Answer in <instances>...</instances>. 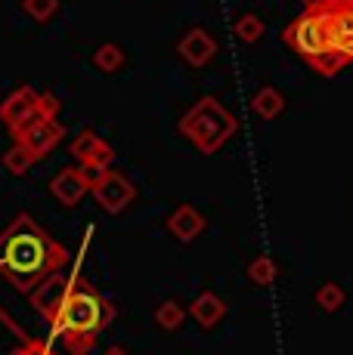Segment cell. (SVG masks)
I'll return each instance as SVG.
<instances>
[{"instance_id":"obj_1","label":"cell","mask_w":353,"mask_h":355,"mask_svg":"<svg viewBox=\"0 0 353 355\" xmlns=\"http://www.w3.org/2000/svg\"><path fill=\"white\" fill-rule=\"evenodd\" d=\"M69 266V250L53 241L28 214H19L0 232V275L16 291L31 293L53 272Z\"/></svg>"},{"instance_id":"obj_2","label":"cell","mask_w":353,"mask_h":355,"mask_svg":"<svg viewBox=\"0 0 353 355\" xmlns=\"http://www.w3.org/2000/svg\"><path fill=\"white\" fill-rule=\"evenodd\" d=\"M115 306L99 293L93 284H87L81 275H74L69 293L59 303L56 315L50 318L53 337L65 343L72 355H87L97 346L99 334L112 324Z\"/></svg>"},{"instance_id":"obj_3","label":"cell","mask_w":353,"mask_h":355,"mask_svg":"<svg viewBox=\"0 0 353 355\" xmlns=\"http://www.w3.org/2000/svg\"><path fill=\"white\" fill-rule=\"evenodd\" d=\"M282 40L304 62H310V68H316L319 74H338L353 59L347 50H341V44L331 34L329 22L316 10H310V6L304 10V16H297L282 31Z\"/></svg>"},{"instance_id":"obj_4","label":"cell","mask_w":353,"mask_h":355,"mask_svg":"<svg viewBox=\"0 0 353 355\" xmlns=\"http://www.w3.org/2000/svg\"><path fill=\"white\" fill-rule=\"evenodd\" d=\"M236 130H239V121L211 96L199 99L192 108H189L186 118L180 121V133L186 136V139H192V146L205 155L217 152Z\"/></svg>"},{"instance_id":"obj_5","label":"cell","mask_w":353,"mask_h":355,"mask_svg":"<svg viewBox=\"0 0 353 355\" xmlns=\"http://www.w3.org/2000/svg\"><path fill=\"white\" fill-rule=\"evenodd\" d=\"M10 133H13V139H16V146H22L25 152L38 161V158H44V155H50L53 148L63 142L65 127L59 124L56 118H40L35 108V114H31L25 124H19L16 130H10Z\"/></svg>"},{"instance_id":"obj_6","label":"cell","mask_w":353,"mask_h":355,"mask_svg":"<svg viewBox=\"0 0 353 355\" xmlns=\"http://www.w3.org/2000/svg\"><path fill=\"white\" fill-rule=\"evenodd\" d=\"M307 6L329 22L341 50H347L353 56V0H310Z\"/></svg>"},{"instance_id":"obj_7","label":"cell","mask_w":353,"mask_h":355,"mask_svg":"<svg viewBox=\"0 0 353 355\" xmlns=\"http://www.w3.org/2000/svg\"><path fill=\"white\" fill-rule=\"evenodd\" d=\"M74 275H78V269H74V272H53L50 278H44V282H40L38 288L28 293L31 306L40 312V318H47V322H50V318L56 315L59 303H63L65 293H69Z\"/></svg>"},{"instance_id":"obj_8","label":"cell","mask_w":353,"mask_h":355,"mask_svg":"<svg viewBox=\"0 0 353 355\" xmlns=\"http://www.w3.org/2000/svg\"><path fill=\"white\" fill-rule=\"evenodd\" d=\"M93 195H97V201L103 204V210H108V214H121V210L137 198V189H133V182L127 180L124 173L108 170V173L103 176V182L93 189Z\"/></svg>"},{"instance_id":"obj_9","label":"cell","mask_w":353,"mask_h":355,"mask_svg":"<svg viewBox=\"0 0 353 355\" xmlns=\"http://www.w3.org/2000/svg\"><path fill=\"white\" fill-rule=\"evenodd\" d=\"M69 152L78 164H103V167H108L115 158L112 146H108L99 133H93V130H81V133L72 139Z\"/></svg>"},{"instance_id":"obj_10","label":"cell","mask_w":353,"mask_h":355,"mask_svg":"<svg viewBox=\"0 0 353 355\" xmlns=\"http://www.w3.org/2000/svg\"><path fill=\"white\" fill-rule=\"evenodd\" d=\"M38 99H40V93L31 90V87H19V90H13L10 96L0 102V121H3L10 130H16L19 124H25V121L35 114Z\"/></svg>"},{"instance_id":"obj_11","label":"cell","mask_w":353,"mask_h":355,"mask_svg":"<svg viewBox=\"0 0 353 355\" xmlns=\"http://www.w3.org/2000/svg\"><path fill=\"white\" fill-rule=\"evenodd\" d=\"M176 53H180V59H186V65L202 68L214 59L217 40H214V34H208L205 28H192L183 34V40L176 44Z\"/></svg>"},{"instance_id":"obj_12","label":"cell","mask_w":353,"mask_h":355,"mask_svg":"<svg viewBox=\"0 0 353 355\" xmlns=\"http://www.w3.org/2000/svg\"><path fill=\"white\" fill-rule=\"evenodd\" d=\"M167 229H171V235L176 238V241L189 244V241H195V238L202 235V229H205V216H202L195 207L183 204V207H176L174 214H171V220H167Z\"/></svg>"},{"instance_id":"obj_13","label":"cell","mask_w":353,"mask_h":355,"mask_svg":"<svg viewBox=\"0 0 353 355\" xmlns=\"http://www.w3.org/2000/svg\"><path fill=\"white\" fill-rule=\"evenodd\" d=\"M50 192H53V198H56V201H63L65 207H74V204H78L81 198L87 195V189H84V182H81L78 170H74V167H65V170H59V173L53 176Z\"/></svg>"},{"instance_id":"obj_14","label":"cell","mask_w":353,"mask_h":355,"mask_svg":"<svg viewBox=\"0 0 353 355\" xmlns=\"http://www.w3.org/2000/svg\"><path fill=\"white\" fill-rule=\"evenodd\" d=\"M223 312H227V303H223V300L217 297L214 291L199 293V297L192 300V306H189V315H192L202 327H214V324H220Z\"/></svg>"},{"instance_id":"obj_15","label":"cell","mask_w":353,"mask_h":355,"mask_svg":"<svg viewBox=\"0 0 353 355\" xmlns=\"http://www.w3.org/2000/svg\"><path fill=\"white\" fill-rule=\"evenodd\" d=\"M251 108H254V114H261V118L270 121L285 108V99L276 87H261V90L254 93V99H251Z\"/></svg>"},{"instance_id":"obj_16","label":"cell","mask_w":353,"mask_h":355,"mask_svg":"<svg viewBox=\"0 0 353 355\" xmlns=\"http://www.w3.org/2000/svg\"><path fill=\"white\" fill-rule=\"evenodd\" d=\"M183 322H186V309H183L176 300H165V303L155 309V324L165 327V331H176Z\"/></svg>"},{"instance_id":"obj_17","label":"cell","mask_w":353,"mask_h":355,"mask_svg":"<svg viewBox=\"0 0 353 355\" xmlns=\"http://www.w3.org/2000/svg\"><path fill=\"white\" fill-rule=\"evenodd\" d=\"M93 65H97L99 71H106V74L118 71V68L124 65V50H121L118 44H103L97 53H93Z\"/></svg>"},{"instance_id":"obj_18","label":"cell","mask_w":353,"mask_h":355,"mask_svg":"<svg viewBox=\"0 0 353 355\" xmlns=\"http://www.w3.org/2000/svg\"><path fill=\"white\" fill-rule=\"evenodd\" d=\"M233 31H236V37H239L242 44H254V40L263 37V31L267 28H263V22L254 16V12H245V16L233 25Z\"/></svg>"},{"instance_id":"obj_19","label":"cell","mask_w":353,"mask_h":355,"mask_svg":"<svg viewBox=\"0 0 353 355\" xmlns=\"http://www.w3.org/2000/svg\"><path fill=\"white\" fill-rule=\"evenodd\" d=\"M248 278L254 284H261V288H267V284L276 282V263L270 257H257L248 263Z\"/></svg>"},{"instance_id":"obj_20","label":"cell","mask_w":353,"mask_h":355,"mask_svg":"<svg viewBox=\"0 0 353 355\" xmlns=\"http://www.w3.org/2000/svg\"><path fill=\"white\" fill-rule=\"evenodd\" d=\"M31 164H35V158H31V155L25 152L22 146H16V142H13V148L3 155V167L10 170L13 176H22V173H28V170H31Z\"/></svg>"},{"instance_id":"obj_21","label":"cell","mask_w":353,"mask_h":355,"mask_svg":"<svg viewBox=\"0 0 353 355\" xmlns=\"http://www.w3.org/2000/svg\"><path fill=\"white\" fill-rule=\"evenodd\" d=\"M316 306L322 312H338L344 306V291H341V284H322V288L316 291Z\"/></svg>"},{"instance_id":"obj_22","label":"cell","mask_w":353,"mask_h":355,"mask_svg":"<svg viewBox=\"0 0 353 355\" xmlns=\"http://www.w3.org/2000/svg\"><path fill=\"white\" fill-rule=\"evenodd\" d=\"M22 10L28 12L35 22H50L59 10V0H22Z\"/></svg>"},{"instance_id":"obj_23","label":"cell","mask_w":353,"mask_h":355,"mask_svg":"<svg viewBox=\"0 0 353 355\" xmlns=\"http://www.w3.org/2000/svg\"><path fill=\"white\" fill-rule=\"evenodd\" d=\"M74 170H78V176H81V182H84L87 192H93V189L103 182V176H106L112 167H103V164H78Z\"/></svg>"},{"instance_id":"obj_24","label":"cell","mask_w":353,"mask_h":355,"mask_svg":"<svg viewBox=\"0 0 353 355\" xmlns=\"http://www.w3.org/2000/svg\"><path fill=\"white\" fill-rule=\"evenodd\" d=\"M10 355H56V352H53L50 343H44V340H25V343H19Z\"/></svg>"},{"instance_id":"obj_25","label":"cell","mask_w":353,"mask_h":355,"mask_svg":"<svg viewBox=\"0 0 353 355\" xmlns=\"http://www.w3.org/2000/svg\"><path fill=\"white\" fill-rule=\"evenodd\" d=\"M106 355H127V352L121 349V346H112V349H106Z\"/></svg>"},{"instance_id":"obj_26","label":"cell","mask_w":353,"mask_h":355,"mask_svg":"<svg viewBox=\"0 0 353 355\" xmlns=\"http://www.w3.org/2000/svg\"><path fill=\"white\" fill-rule=\"evenodd\" d=\"M6 318H10V315H6V312H3V306H0V322H6Z\"/></svg>"}]
</instances>
